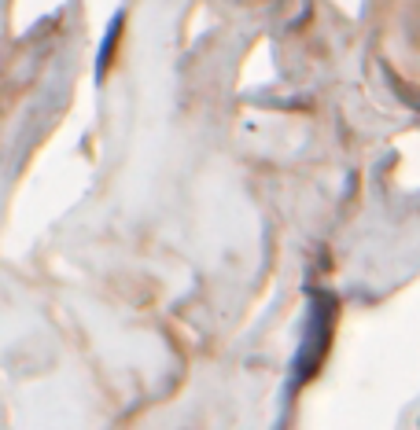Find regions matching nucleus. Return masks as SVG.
<instances>
[{
    "mask_svg": "<svg viewBox=\"0 0 420 430\" xmlns=\"http://www.w3.org/2000/svg\"><path fill=\"white\" fill-rule=\"evenodd\" d=\"M118 30H122V15L111 23V30H107V41H103V48H100V59H96V70H100V74H103V66H107V55H111V48H115Z\"/></svg>",
    "mask_w": 420,
    "mask_h": 430,
    "instance_id": "nucleus-1",
    "label": "nucleus"
}]
</instances>
